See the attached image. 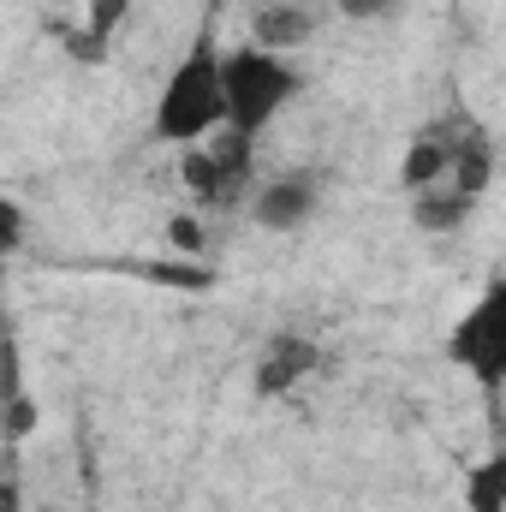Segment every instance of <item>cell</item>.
Segmentation results:
<instances>
[{"label": "cell", "instance_id": "1", "mask_svg": "<svg viewBox=\"0 0 506 512\" xmlns=\"http://www.w3.org/2000/svg\"><path fill=\"white\" fill-rule=\"evenodd\" d=\"M155 143L173 149H197L215 131H227V48L215 42V24H203L191 36V48L173 60L161 96H155Z\"/></svg>", "mask_w": 506, "mask_h": 512}, {"label": "cell", "instance_id": "2", "mask_svg": "<svg viewBox=\"0 0 506 512\" xmlns=\"http://www.w3.org/2000/svg\"><path fill=\"white\" fill-rule=\"evenodd\" d=\"M298 90H304V72L292 66V54H274L256 42L227 48V131L233 137L256 143L286 114V102H298Z\"/></svg>", "mask_w": 506, "mask_h": 512}, {"label": "cell", "instance_id": "3", "mask_svg": "<svg viewBox=\"0 0 506 512\" xmlns=\"http://www.w3.org/2000/svg\"><path fill=\"white\" fill-rule=\"evenodd\" d=\"M447 364L483 399L506 393V274H495L447 328Z\"/></svg>", "mask_w": 506, "mask_h": 512}, {"label": "cell", "instance_id": "4", "mask_svg": "<svg viewBox=\"0 0 506 512\" xmlns=\"http://www.w3.org/2000/svg\"><path fill=\"white\" fill-rule=\"evenodd\" d=\"M179 185L191 191V203H203V209H251V197L262 191L256 185V161H251V143L245 137H233V131H221V149H185V161H179Z\"/></svg>", "mask_w": 506, "mask_h": 512}, {"label": "cell", "instance_id": "5", "mask_svg": "<svg viewBox=\"0 0 506 512\" xmlns=\"http://www.w3.org/2000/svg\"><path fill=\"white\" fill-rule=\"evenodd\" d=\"M316 209H322V173L316 167H292L251 197V221L262 233H298L316 221Z\"/></svg>", "mask_w": 506, "mask_h": 512}, {"label": "cell", "instance_id": "6", "mask_svg": "<svg viewBox=\"0 0 506 512\" xmlns=\"http://www.w3.org/2000/svg\"><path fill=\"white\" fill-rule=\"evenodd\" d=\"M322 370V346L310 340V334H274L262 352H256V370L251 382L262 399H280V393H292V387L304 382V376H316Z\"/></svg>", "mask_w": 506, "mask_h": 512}, {"label": "cell", "instance_id": "7", "mask_svg": "<svg viewBox=\"0 0 506 512\" xmlns=\"http://www.w3.org/2000/svg\"><path fill=\"white\" fill-rule=\"evenodd\" d=\"M459 126H465V120H441V126H429V131H417V137H411V149H405V167H399V185H405V197H411V191H423V185H441V179H453Z\"/></svg>", "mask_w": 506, "mask_h": 512}, {"label": "cell", "instance_id": "8", "mask_svg": "<svg viewBox=\"0 0 506 512\" xmlns=\"http://www.w3.org/2000/svg\"><path fill=\"white\" fill-rule=\"evenodd\" d=\"M316 36V12L304 0H262L251 12V42L274 48V54H298Z\"/></svg>", "mask_w": 506, "mask_h": 512}, {"label": "cell", "instance_id": "9", "mask_svg": "<svg viewBox=\"0 0 506 512\" xmlns=\"http://www.w3.org/2000/svg\"><path fill=\"white\" fill-rule=\"evenodd\" d=\"M471 215H477V197H465L453 179L411 191V227H417V233H429V239H447V233H459Z\"/></svg>", "mask_w": 506, "mask_h": 512}, {"label": "cell", "instance_id": "10", "mask_svg": "<svg viewBox=\"0 0 506 512\" xmlns=\"http://www.w3.org/2000/svg\"><path fill=\"white\" fill-rule=\"evenodd\" d=\"M489 179H495V143H489V131L483 126L465 120V126H459V149H453V185H459L465 197L483 203Z\"/></svg>", "mask_w": 506, "mask_h": 512}, {"label": "cell", "instance_id": "11", "mask_svg": "<svg viewBox=\"0 0 506 512\" xmlns=\"http://www.w3.org/2000/svg\"><path fill=\"white\" fill-rule=\"evenodd\" d=\"M465 512H506V447L483 453L471 471H465Z\"/></svg>", "mask_w": 506, "mask_h": 512}, {"label": "cell", "instance_id": "12", "mask_svg": "<svg viewBox=\"0 0 506 512\" xmlns=\"http://www.w3.org/2000/svg\"><path fill=\"white\" fill-rule=\"evenodd\" d=\"M120 18H126V0H90V12H84V36L72 42V54H78V60H90V54H102Z\"/></svg>", "mask_w": 506, "mask_h": 512}, {"label": "cell", "instance_id": "13", "mask_svg": "<svg viewBox=\"0 0 506 512\" xmlns=\"http://www.w3.org/2000/svg\"><path fill=\"white\" fill-rule=\"evenodd\" d=\"M6 370H12V393H6V441L18 447V441L36 429V405H30V393H24V370H18V358H12Z\"/></svg>", "mask_w": 506, "mask_h": 512}, {"label": "cell", "instance_id": "14", "mask_svg": "<svg viewBox=\"0 0 506 512\" xmlns=\"http://www.w3.org/2000/svg\"><path fill=\"white\" fill-rule=\"evenodd\" d=\"M334 6H340V18H358V24H376V18L399 12V0H334Z\"/></svg>", "mask_w": 506, "mask_h": 512}, {"label": "cell", "instance_id": "15", "mask_svg": "<svg viewBox=\"0 0 506 512\" xmlns=\"http://www.w3.org/2000/svg\"><path fill=\"white\" fill-rule=\"evenodd\" d=\"M167 239H173V251H203V227H197V221H191V215H179V221H173V227H167Z\"/></svg>", "mask_w": 506, "mask_h": 512}]
</instances>
